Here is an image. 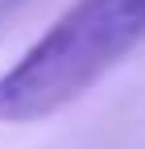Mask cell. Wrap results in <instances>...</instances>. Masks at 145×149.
Listing matches in <instances>:
<instances>
[{"label":"cell","instance_id":"6da1fadb","mask_svg":"<svg viewBox=\"0 0 145 149\" xmlns=\"http://www.w3.org/2000/svg\"><path fill=\"white\" fill-rule=\"evenodd\" d=\"M145 46V0H79L0 74V124L46 120Z\"/></svg>","mask_w":145,"mask_h":149},{"label":"cell","instance_id":"7a4b0ae2","mask_svg":"<svg viewBox=\"0 0 145 149\" xmlns=\"http://www.w3.org/2000/svg\"><path fill=\"white\" fill-rule=\"evenodd\" d=\"M25 0H0V17H8V13H17Z\"/></svg>","mask_w":145,"mask_h":149}]
</instances>
